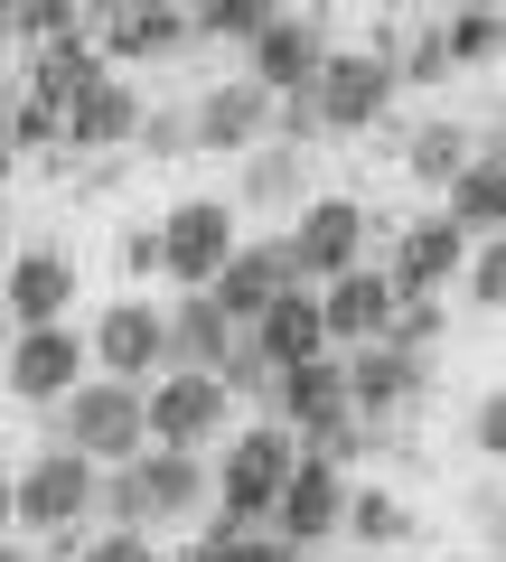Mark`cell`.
Here are the masks:
<instances>
[{
	"label": "cell",
	"instance_id": "d6a6232c",
	"mask_svg": "<svg viewBox=\"0 0 506 562\" xmlns=\"http://www.w3.org/2000/svg\"><path fill=\"white\" fill-rule=\"evenodd\" d=\"M122 272H160V225H142V235H122Z\"/></svg>",
	"mask_w": 506,
	"mask_h": 562
},
{
	"label": "cell",
	"instance_id": "74e56055",
	"mask_svg": "<svg viewBox=\"0 0 506 562\" xmlns=\"http://www.w3.org/2000/svg\"><path fill=\"white\" fill-rule=\"evenodd\" d=\"M385 10H404V0H385Z\"/></svg>",
	"mask_w": 506,
	"mask_h": 562
},
{
	"label": "cell",
	"instance_id": "4316f807",
	"mask_svg": "<svg viewBox=\"0 0 506 562\" xmlns=\"http://www.w3.org/2000/svg\"><path fill=\"white\" fill-rule=\"evenodd\" d=\"M460 291H469V310H479V319H487V310L506 301V244H497V235H487L479 254L460 262Z\"/></svg>",
	"mask_w": 506,
	"mask_h": 562
},
{
	"label": "cell",
	"instance_id": "6da1fadb",
	"mask_svg": "<svg viewBox=\"0 0 506 562\" xmlns=\"http://www.w3.org/2000/svg\"><path fill=\"white\" fill-rule=\"evenodd\" d=\"M206 497H216V469L206 450H142L94 479V525H122V535H160V525H198Z\"/></svg>",
	"mask_w": 506,
	"mask_h": 562
},
{
	"label": "cell",
	"instance_id": "e575fe53",
	"mask_svg": "<svg viewBox=\"0 0 506 562\" xmlns=\"http://www.w3.org/2000/svg\"><path fill=\"white\" fill-rule=\"evenodd\" d=\"M0 535H10V469H0Z\"/></svg>",
	"mask_w": 506,
	"mask_h": 562
},
{
	"label": "cell",
	"instance_id": "9a60e30c",
	"mask_svg": "<svg viewBox=\"0 0 506 562\" xmlns=\"http://www.w3.org/2000/svg\"><path fill=\"white\" fill-rule=\"evenodd\" d=\"M291 281H301V262H291V244L272 235V244H235V254L216 262V281H206V301H216L225 319L244 328V319H254L263 301H282Z\"/></svg>",
	"mask_w": 506,
	"mask_h": 562
},
{
	"label": "cell",
	"instance_id": "4dcf8cb0",
	"mask_svg": "<svg viewBox=\"0 0 506 562\" xmlns=\"http://www.w3.org/2000/svg\"><path fill=\"white\" fill-rule=\"evenodd\" d=\"M469 441H479V460H497V450H506V394H479V413H469Z\"/></svg>",
	"mask_w": 506,
	"mask_h": 562
},
{
	"label": "cell",
	"instance_id": "d590c367",
	"mask_svg": "<svg viewBox=\"0 0 506 562\" xmlns=\"http://www.w3.org/2000/svg\"><path fill=\"white\" fill-rule=\"evenodd\" d=\"M10 338H20V328H10V310H0V357H10Z\"/></svg>",
	"mask_w": 506,
	"mask_h": 562
},
{
	"label": "cell",
	"instance_id": "d6986e66",
	"mask_svg": "<svg viewBox=\"0 0 506 562\" xmlns=\"http://www.w3.org/2000/svg\"><path fill=\"white\" fill-rule=\"evenodd\" d=\"M142 132V94H132V85H85L76 103H66L57 113V140H76V150H122V140Z\"/></svg>",
	"mask_w": 506,
	"mask_h": 562
},
{
	"label": "cell",
	"instance_id": "484cf974",
	"mask_svg": "<svg viewBox=\"0 0 506 562\" xmlns=\"http://www.w3.org/2000/svg\"><path fill=\"white\" fill-rule=\"evenodd\" d=\"M441 47H450V66H497V0H460V20L441 29Z\"/></svg>",
	"mask_w": 506,
	"mask_h": 562
},
{
	"label": "cell",
	"instance_id": "8d00e7d4",
	"mask_svg": "<svg viewBox=\"0 0 506 562\" xmlns=\"http://www.w3.org/2000/svg\"><path fill=\"white\" fill-rule=\"evenodd\" d=\"M0 254H10V216H0Z\"/></svg>",
	"mask_w": 506,
	"mask_h": 562
},
{
	"label": "cell",
	"instance_id": "3957f363",
	"mask_svg": "<svg viewBox=\"0 0 506 562\" xmlns=\"http://www.w3.org/2000/svg\"><path fill=\"white\" fill-rule=\"evenodd\" d=\"M47 413H57V441L85 450L94 469H122V460H142V450H150V431H142V384L85 375L76 394H57Z\"/></svg>",
	"mask_w": 506,
	"mask_h": 562
},
{
	"label": "cell",
	"instance_id": "e0dca14e",
	"mask_svg": "<svg viewBox=\"0 0 506 562\" xmlns=\"http://www.w3.org/2000/svg\"><path fill=\"white\" fill-rule=\"evenodd\" d=\"M244 347L282 375V366H301V357H328V328H319V291L310 281H291L282 301H263L254 319H244Z\"/></svg>",
	"mask_w": 506,
	"mask_h": 562
},
{
	"label": "cell",
	"instance_id": "277c9868",
	"mask_svg": "<svg viewBox=\"0 0 506 562\" xmlns=\"http://www.w3.org/2000/svg\"><path fill=\"white\" fill-rule=\"evenodd\" d=\"M94 479H103V469L85 460V450L47 441L29 469H10V525H29V535H66V525H94Z\"/></svg>",
	"mask_w": 506,
	"mask_h": 562
},
{
	"label": "cell",
	"instance_id": "8992f818",
	"mask_svg": "<svg viewBox=\"0 0 506 562\" xmlns=\"http://www.w3.org/2000/svg\"><path fill=\"white\" fill-rule=\"evenodd\" d=\"M244 244V225H235V198H179L160 216V272L169 281H188V291H206L216 281V262Z\"/></svg>",
	"mask_w": 506,
	"mask_h": 562
},
{
	"label": "cell",
	"instance_id": "836d02e7",
	"mask_svg": "<svg viewBox=\"0 0 506 562\" xmlns=\"http://www.w3.org/2000/svg\"><path fill=\"white\" fill-rule=\"evenodd\" d=\"M179 562H216V543H206V535H198V543H188V553H179Z\"/></svg>",
	"mask_w": 506,
	"mask_h": 562
},
{
	"label": "cell",
	"instance_id": "1f68e13d",
	"mask_svg": "<svg viewBox=\"0 0 506 562\" xmlns=\"http://www.w3.org/2000/svg\"><path fill=\"white\" fill-rule=\"evenodd\" d=\"M216 562H301L282 535H244V543H216Z\"/></svg>",
	"mask_w": 506,
	"mask_h": 562
},
{
	"label": "cell",
	"instance_id": "5b68a950",
	"mask_svg": "<svg viewBox=\"0 0 506 562\" xmlns=\"http://www.w3.org/2000/svg\"><path fill=\"white\" fill-rule=\"evenodd\" d=\"M394 94H404V76H394L385 47H328V66L310 76L319 132H375V122L394 113Z\"/></svg>",
	"mask_w": 506,
	"mask_h": 562
},
{
	"label": "cell",
	"instance_id": "9c48e42d",
	"mask_svg": "<svg viewBox=\"0 0 506 562\" xmlns=\"http://www.w3.org/2000/svg\"><path fill=\"white\" fill-rule=\"evenodd\" d=\"M338 366H347V413H357L366 431H375V422H394V413H404V403L431 384V357H413V347H394V338L347 347Z\"/></svg>",
	"mask_w": 506,
	"mask_h": 562
},
{
	"label": "cell",
	"instance_id": "5bb4252c",
	"mask_svg": "<svg viewBox=\"0 0 506 562\" xmlns=\"http://www.w3.org/2000/svg\"><path fill=\"white\" fill-rule=\"evenodd\" d=\"M460 262H469V235H460V225H450V216H413L404 235H394L385 281H394V301H431V291L460 281Z\"/></svg>",
	"mask_w": 506,
	"mask_h": 562
},
{
	"label": "cell",
	"instance_id": "d4e9b609",
	"mask_svg": "<svg viewBox=\"0 0 506 562\" xmlns=\"http://www.w3.org/2000/svg\"><path fill=\"white\" fill-rule=\"evenodd\" d=\"M338 535H357V543H404V535H413V506L394 497V487H347Z\"/></svg>",
	"mask_w": 506,
	"mask_h": 562
},
{
	"label": "cell",
	"instance_id": "44dd1931",
	"mask_svg": "<svg viewBox=\"0 0 506 562\" xmlns=\"http://www.w3.org/2000/svg\"><path fill=\"white\" fill-rule=\"evenodd\" d=\"M441 198H450L441 216L460 225V235H479V244H487V235H497V225H506V150H479V160H469L460 179L441 188Z\"/></svg>",
	"mask_w": 506,
	"mask_h": 562
},
{
	"label": "cell",
	"instance_id": "7a4b0ae2",
	"mask_svg": "<svg viewBox=\"0 0 506 562\" xmlns=\"http://www.w3.org/2000/svg\"><path fill=\"white\" fill-rule=\"evenodd\" d=\"M142 431H150V450H216L235 431V394L206 366H160L142 384Z\"/></svg>",
	"mask_w": 506,
	"mask_h": 562
},
{
	"label": "cell",
	"instance_id": "52a82bcc",
	"mask_svg": "<svg viewBox=\"0 0 506 562\" xmlns=\"http://www.w3.org/2000/svg\"><path fill=\"white\" fill-rule=\"evenodd\" d=\"M366 235H375V216H366V198H301L291 206V262H301V281L319 291L328 272H347V262H366Z\"/></svg>",
	"mask_w": 506,
	"mask_h": 562
},
{
	"label": "cell",
	"instance_id": "4fadbf2b",
	"mask_svg": "<svg viewBox=\"0 0 506 562\" xmlns=\"http://www.w3.org/2000/svg\"><path fill=\"white\" fill-rule=\"evenodd\" d=\"M244 47H254V85H263L272 103H282V94H310V76L328 66V29L301 20V10H272Z\"/></svg>",
	"mask_w": 506,
	"mask_h": 562
},
{
	"label": "cell",
	"instance_id": "f1b7e54d",
	"mask_svg": "<svg viewBox=\"0 0 506 562\" xmlns=\"http://www.w3.org/2000/svg\"><path fill=\"white\" fill-rule=\"evenodd\" d=\"M76 562H160V543H150V535H122V525H94Z\"/></svg>",
	"mask_w": 506,
	"mask_h": 562
},
{
	"label": "cell",
	"instance_id": "ac0fdd59",
	"mask_svg": "<svg viewBox=\"0 0 506 562\" xmlns=\"http://www.w3.org/2000/svg\"><path fill=\"white\" fill-rule=\"evenodd\" d=\"M66 301H76V262H66V254H47V244L10 254V281H0V310H10V328H47V319H66Z\"/></svg>",
	"mask_w": 506,
	"mask_h": 562
},
{
	"label": "cell",
	"instance_id": "f546056e",
	"mask_svg": "<svg viewBox=\"0 0 506 562\" xmlns=\"http://www.w3.org/2000/svg\"><path fill=\"white\" fill-rule=\"evenodd\" d=\"M394 76H404V85H441V76H450V47H441V29H431V38H413V57H394Z\"/></svg>",
	"mask_w": 506,
	"mask_h": 562
},
{
	"label": "cell",
	"instance_id": "7402d4cb",
	"mask_svg": "<svg viewBox=\"0 0 506 562\" xmlns=\"http://www.w3.org/2000/svg\"><path fill=\"white\" fill-rule=\"evenodd\" d=\"M301 198H319V188H310V150L301 140H254V150H244V198L235 206H301Z\"/></svg>",
	"mask_w": 506,
	"mask_h": 562
},
{
	"label": "cell",
	"instance_id": "2e32d148",
	"mask_svg": "<svg viewBox=\"0 0 506 562\" xmlns=\"http://www.w3.org/2000/svg\"><path fill=\"white\" fill-rule=\"evenodd\" d=\"M272 132V94L254 76H235V85H216V94H198L188 103V150H254V140Z\"/></svg>",
	"mask_w": 506,
	"mask_h": 562
},
{
	"label": "cell",
	"instance_id": "7c38bea8",
	"mask_svg": "<svg viewBox=\"0 0 506 562\" xmlns=\"http://www.w3.org/2000/svg\"><path fill=\"white\" fill-rule=\"evenodd\" d=\"M85 357L103 366L113 384H150L169 366V338H160V310L150 301H113L94 328H85Z\"/></svg>",
	"mask_w": 506,
	"mask_h": 562
},
{
	"label": "cell",
	"instance_id": "cb8c5ba5",
	"mask_svg": "<svg viewBox=\"0 0 506 562\" xmlns=\"http://www.w3.org/2000/svg\"><path fill=\"white\" fill-rule=\"evenodd\" d=\"M85 85H103V57H94L85 38H57V47L38 57V76H29V103H47V113H66V103H76Z\"/></svg>",
	"mask_w": 506,
	"mask_h": 562
},
{
	"label": "cell",
	"instance_id": "83f0119b",
	"mask_svg": "<svg viewBox=\"0 0 506 562\" xmlns=\"http://www.w3.org/2000/svg\"><path fill=\"white\" fill-rule=\"evenodd\" d=\"M263 20H272V0H198L188 10V29H216V38H254Z\"/></svg>",
	"mask_w": 506,
	"mask_h": 562
},
{
	"label": "cell",
	"instance_id": "603a6c76",
	"mask_svg": "<svg viewBox=\"0 0 506 562\" xmlns=\"http://www.w3.org/2000/svg\"><path fill=\"white\" fill-rule=\"evenodd\" d=\"M469 160H479V132H469V122H423V132L404 140V169H413L423 188H450Z\"/></svg>",
	"mask_w": 506,
	"mask_h": 562
},
{
	"label": "cell",
	"instance_id": "30bf717a",
	"mask_svg": "<svg viewBox=\"0 0 506 562\" xmlns=\"http://www.w3.org/2000/svg\"><path fill=\"white\" fill-rule=\"evenodd\" d=\"M338 516H347V469H328V460L301 450V469L272 487V535H282L291 553H319V543L338 535Z\"/></svg>",
	"mask_w": 506,
	"mask_h": 562
},
{
	"label": "cell",
	"instance_id": "ffe728a7",
	"mask_svg": "<svg viewBox=\"0 0 506 562\" xmlns=\"http://www.w3.org/2000/svg\"><path fill=\"white\" fill-rule=\"evenodd\" d=\"M160 338H169V366H206V375H216V366H225V347H235L244 328L225 319V310L206 301V291H179V310H160Z\"/></svg>",
	"mask_w": 506,
	"mask_h": 562
},
{
	"label": "cell",
	"instance_id": "8fae6325",
	"mask_svg": "<svg viewBox=\"0 0 506 562\" xmlns=\"http://www.w3.org/2000/svg\"><path fill=\"white\" fill-rule=\"evenodd\" d=\"M319 328H328V347H375L394 328V281H385V262H347V272H328L319 281Z\"/></svg>",
	"mask_w": 506,
	"mask_h": 562
},
{
	"label": "cell",
	"instance_id": "ba28073f",
	"mask_svg": "<svg viewBox=\"0 0 506 562\" xmlns=\"http://www.w3.org/2000/svg\"><path fill=\"white\" fill-rule=\"evenodd\" d=\"M94 375V357H85V338L66 319H47V328H20V338H10V357H0V384H10V394L20 403H57V394H76V384Z\"/></svg>",
	"mask_w": 506,
	"mask_h": 562
}]
</instances>
